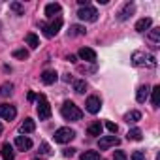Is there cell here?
I'll return each instance as SVG.
<instances>
[{"label":"cell","mask_w":160,"mask_h":160,"mask_svg":"<svg viewBox=\"0 0 160 160\" xmlns=\"http://www.w3.org/2000/svg\"><path fill=\"white\" fill-rule=\"evenodd\" d=\"M60 113H62V117L66 119V121H79V119H81L83 117V111L81 109H79L73 102H64L62 104V108H60Z\"/></svg>","instance_id":"6da1fadb"},{"label":"cell","mask_w":160,"mask_h":160,"mask_svg":"<svg viewBox=\"0 0 160 160\" xmlns=\"http://www.w3.org/2000/svg\"><path fill=\"white\" fill-rule=\"evenodd\" d=\"M132 64L134 66H145V68H154L156 66V58L149 53H143V51H136L132 55Z\"/></svg>","instance_id":"7a4b0ae2"},{"label":"cell","mask_w":160,"mask_h":160,"mask_svg":"<svg viewBox=\"0 0 160 160\" xmlns=\"http://www.w3.org/2000/svg\"><path fill=\"white\" fill-rule=\"evenodd\" d=\"M40 27H42V30H43V34H45L47 38H53V36H57L58 30L62 28V19H60V17H55V19H51V23H42Z\"/></svg>","instance_id":"3957f363"},{"label":"cell","mask_w":160,"mask_h":160,"mask_svg":"<svg viewBox=\"0 0 160 160\" xmlns=\"http://www.w3.org/2000/svg\"><path fill=\"white\" fill-rule=\"evenodd\" d=\"M73 138H75V132H73L72 128H68V126L58 128V130L55 132V141H57V143H68V141H72Z\"/></svg>","instance_id":"277c9868"},{"label":"cell","mask_w":160,"mask_h":160,"mask_svg":"<svg viewBox=\"0 0 160 160\" xmlns=\"http://www.w3.org/2000/svg\"><path fill=\"white\" fill-rule=\"evenodd\" d=\"M77 17L81 19V21H87V23H94L98 19V12L92 8V6H85L77 12Z\"/></svg>","instance_id":"5b68a950"},{"label":"cell","mask_w":160,"mask_h":160,"mask_svg":"<svg viewBox=\"0 0 160 160\" xmlns=\"http://www.w3.org/2000/svg\"><path fill=\"white\" fill-rule=\"evenodd\" d=\"M38 117H40L42 121H47V119L51 117V106H49V102L45 100L43 94L38 98Z\"/></svg>","instance_id":"8992f818"},{"label":"cell","mask_w":160,"mask_h":160,"mask_svg":"<svg viewBox=\"0 0 160 160\" xmlns=\"http://www.w3.org/2000/svg\"><path fill=\"white\" fill-rule=\"evenodd\" d=\"M119 143H121V139L117 136H104V138H100L98 147H100V151H108L109 147H117Z\"/></svg>","instance_id":"52a82bcc"},{"label":"cell","mask_w":160,"mask_h":160,"mask_svg":"<svg viewBox=\"0 0 160 160\" xmlns=\"http://www.w3.org/2000/svg\"><path fill=\"white\" fill-rule=\"evenodd\" d=\"M17 117V109L10 104H2L0 106V119H4V121H13Z\"/></svg>","instance_id":"ba28073f"},{"label":"cell","mask_w":160,"mask_h":160,"mask_svg":"<svg viewBox=\"0 0 160 160\" xmlns=\"http://www.w3.org/2000/svg\"><path fill=\"white\" fill-rule=\"evenodd\" d=\"M100 108H102V100L98 98V96H89L87 98V102H85V109L89 111V113H98L100 111Z\"/></svg>","instance_id":"9c48e42d"},{"label":"cell","mask_w":160,"mask_h":160,"mask_svg":"<svg viewBox=\"0 0 160 160\" xmlns=\"http://www.w3.org/2000/svg\"><path fill=\"white\" fill-rule=\"evenodd\" d=\"M134 12H136V6H134V2H126V4H124V8L119 12V15H117V17H119V21H126V19H128V17H130Z\"/></svg>","instance_id":"30bf717a"},{"label":"cell","mask_w":160,"mask_h":160,"mask_svg":"<svg viewBox=\"0 0 160 160\" xmlns=\"http://www.w3.org/2000/svg\"><path fill=\"white\" fill-rule=\"evenodd\" d=\"M15 147H17L19 151H30V149H32V141H30V138L17 136V139H15Z\"/></svg>","instance_id":"8fae6325"},{"label":"cell","mask_w":160,"mask_h":160,"mask_svg":"<svg viewBox=\"0 0 160 160\" xmlns=\"http://www.w3.org/2000/svg\"><path fill=\"white\" fill-rule=\"evenodd\" d=\"M77 55H79V58H81V60H87V62H94L96 60V53L92 49H89V47H81Z\"/></svg>","instance_id":"7c38bea8"},{"label":"cell","mask_w":160,"mask_h":160,"mask_svg":"<svg viewBox=\"0 0 160 160\" xmlns=\"http://www.w3.org/2000/svg\"><path fill=\"white\" fill-rule=\"evenodd\" d=\"M57 79H58V75H57L55 70H45V72L42 73V83H43V85H53Z\"/></svg>","instance_id":"4fadbf2b"},{"label":"cell","mask_w":160,"mask_h":160,"mask_svg":"<svg viewBox=\"0 0 160 160\" xmlns=\"http://www.w3.org/2000/svg\"><path fill=\"white\" fill-rule=\"evenodd\" d=\"M60 4H57V2H53V4H47L45 6V15L49 17V19H55V17H58V13H60Z\"/></svg>","instance_id":"5bb4252c"},{"label":"cell","mask_w":160,"mask_h":160,"mask_svg":"<svg viewBox=\"0 0 160 160\" xmlns=\"http://www.w3.org/2000/svg\"><path fill=\"white\" fill-rule=\"evenodd\" d=\"M34 130H36V122L32 119H25V122H21V126H19V132L21 134H30Z\"/></svg>","instance_id":"9a60e30c"},{"label":"cell","mask_w":160,"mask_h":160,"mask_svg":"<svg viewBox=\"0 0 160 160\" xmlns=\"http://www.w3.org/2000/svg\"><path fill=\"white\" fill-rule=\"evenodd\" d=\"M0 154H2L4 160H13V158H15L13 147H12L10 143H4V145H2V149H0Z\"/></svg>","instance_id":"2e32d148"},{"label":"cell","mask_w":160,"mask_h":160,"mask_svg":"<svg viewBox=\"0 0 160 160\" xmlns=\"http://www.w3.org/2000/svg\"><path fill=\"white\" fill-rule=\"evenodd\" d=\"M149 92H151V89L147 87V85H143V87H139L138 89V92H136V100L139 102V104H143L147 98H149Z\"/></svg>","instance_id":"e0dca14e"},{"label":"cell","mask_w":160,"mask_h":160,"mask_svg":"<svg viewBox=\"0 0 160 160\" xmlns=\"http://www.w3.org/2000/svg\"><path fill=\"white\" fill-rule=\"evenodd\" d=\"M151 25H152V21H151L149 17H143V19H139V21L136 23V30H138V32H145V30L151 28Z\"/></svg>","instance_id":"ac0fdd59"},{"label":"cell","mask_w":160,"mask_h":160,"mask_svg":"<svg viewBox=\"0 0 160 160\" xmlns=\"http://www.w3.org/2000/svg\"><path fill=\"white\" fill-rule=\"evenodd\" d=\"M102 130H104V126H102V122H100V121L92 122V124H91V126L87 128L89 136H102Z\"/></svg>","instance_id":"d6986e66"},{"label":"cell","mask_w":160,"mask_h":160,"mask_svg":"<svg viewBox=\"0 0 160 160\" xmlns=\"http://www.w3.org/2000/svg\"><path fill=\"white\" fill-rule=\"evenodd\" d=\"M25 40H27V43H28L32 49H36V47L40 45V38H38L36 34H32V32H28V34L25 36Z\"/></svg>","instance_id":"ffe728a7"},{"label":"cell","mask_w":160,"mask_h":160,"mask_svg":"<svg viewBox=\"0 0 160 160\" xmlns=\"http://www.w3.org/2000/svg\"><path fill=\"white\" fill-rule=\"evenodd\" d=\"M139 119H141V113H139V111H130V113L124 115V121H126L128 124H134V122H138Z\"/></svg>","instance_id":"44dd1931"},{"label":"cell","mask_w":160,"mask_h":160,"mask_svg":"<svg viewBox=\"0 0 160 160\" xmlns=\"http://www.w3.org/2000/svg\"><path fill=\"white\" fill-rule=\"evenodd\" d=\"M126 138H128V139H132V141H141V138H143V132H141L139 128H132V130L126 134Z\"/></svg>","instance_id":"7402d4cb"},{"label":"cell","mask_w":160,"mask_h":160,"mask_svg":"<svg viewBox=\"0 0 160 160\" xmlns=\"http://www.w3.org/2000/svg\"><path fill=\"white\" fill-rule=\"evenodd\" d=\"M81 160H100V152L98 151H85V152H81Z\"/></svg>","instance_id":"603a6c76"},{"label":"cell","mask_w":160,"mask_h":160,"mask_svg":"<svg viewBox=\"0 0 160 160\" xmlns=\"http://www.w3.org/2000/svg\"><path fill=\"white\" fill-rule=\"evenodd\" d=\"M13 92V85L12 83H2V85H0V96H10Z\"/></svg>","instance_id":"cb8c5ba5"},{"label":"cell","mask_w":160,"mask_h":160,"mask_svg":"<svg viewBox=\"0 0 160 160\" xmlns=\"http://www.w3.org/2000/svg\"><path fill=\"white\" fill-rule=\"evenodd\" d=\"M85 89H87V83L83 81V79H77V81L73 83V91H75L77 94H83V92H85Z\"/></svg>","instance_id":"d4e9b609"},{"label":"cell","mask_w":160,"mask_h":160,"mask_svg":"<svg viewBox=\"0 0 160 160\" xmlns=\"http://www.w3.org/2000/svg\"><path fill=\"white\" fill-rule=\"evenodd\" d=\"M151 92H152V96H151V102H152V106L156 108V106L160 104V87H154Z\"/></svg>","instance_id":"484cf974"},{"label":"cell","mask_w":160,"mask_h":160,"mask_svg":"<svg viewBox=\"0 0 160 160\" xmlns=\"http://www.w3.org/2000/svg\"><path fill=\"white\" fill-rule=\"evenodd\" d=\"M83 34H85V27H79V25L70 27V36H83Z\"/></svg>","instance_id":"4316f807"},{"label":"cell","mask_w":160,"mask_h":160,"mask_svg":"<svg viewBox=\"0 0 160 160\" xmlns=\"http://www.w3.org/2000/svg\"><path fill=\"white\" fill-rule=\"evenodd\" d=\"M10 10H12V12H15L17 15H23V13H25V8H23L19 2H12V4H10Z\"/></svg>","instance_id":"83f0119b"},{"label":"cell","mask_w":160,"mask_h":160,"mask_svg":"<svg viewBox=\"0 0 160 160\" xmlns=\"http://www.w3.org/2000/svg\"><path fill=\"white\" fill-rule=\"evenodd\" d=\"M13 57L19 58V60H25V58H28V51L27 49H15L13 51Z\"/></svg>","instance_id":"f1b7e54d"},{"label":"cell","mask_w":160,"mask_h":160,"mask_svg":"<svg viewBox=\"0 0 160 160\" xmlns=\"http://www.w3.org/2000/svg\"><path fill=\"white\" fill-rule=\"evenodd\" d=\"M149 38H151V42L158 43V42H160V28H152V30L149 32Z\"/></svg>","instance_id":"f546056e"},{"label":"cell","mask_w":160,"mask_h":160,"mask_svg":"<svg viewBox=\"0 0 160 160\" xmlns=\"http://www.w3.org/2000/svg\"><path fill=\"white\" fill-rule=\"evenodd\" d=\"M130 160H145V152H141V151H134L132 156H130Z\"/></svg>","instance_id":"4dcf8cb0"},{"label":"cell","mask_w":160,"mask_h":160,"mask_svg":"<svg viewBox=\"0 0 160 160\" xmlns=\"http://www.w3.org/2000/svg\"><path fill=\"white\" fill-rule=\"evenodd\" d=\"M40 152H42V154H51V147H49L47 143H42V145H40Z\"/></svg>","instance_id":"1f68e13d"},{"label":"cell","mask_w":160,"mask_h":160,"mask_svg":"<svg viewBox=\"0 0 160 160\" xmlns=\"http://www.w3.org/2000/svg\"><path fill=\"white\" fill-rule=\"evenodd\" d=\"M113 160H128V158H126V154H124L122 151H115V154H113Z\"/></svg>","instance_id":"d6a6232c"},{"label":"cell","mask_w":160,"mask_h":160,"mask_svg":"<svg viewBox=\"0 0 160 160\" xmlns=\"http://www.w3.org/2000/svg\"><path fill=\"white\" fill-rule=\"evenodd\" d=\"M106 128H108V130H109L111 134H117V130H119L115 122H106Z\"/></svg>","instance_id":"836d02e7"},{"label":"cell","mask_w":160,"mask_h":160,"mask_svg":"<svg viewBox=\"0 0 160 160\" xmlns=\"http://www.w3.org/2000/svg\"><path fill=\"white\" fill-rule=\"evenodd\" d=\"M75 149H64V156H73Z\"/></svg>","instance_id":"e575fe53"},{"label":"cell","mask_w":160,"mask_h":160,"mask_svg":"<svg viewBox=\"0 0 160 160\" xmlns=\"http://www.w3.org/2000/svg\"><path fill=\"white\" fill-rule=\"evenodd\" d=\"M28 100H30V102L36 100V94H34V92H28Z\"/></svg>","instance_id":"d590c367"},{"label":"cell","mask_w":160,"mask_h":160,"mask_svg":"<svg viewBox=\"0 0 160 160\" xmlns=\"http://www.w3.org/2000/svg\"><path fill=\"white\" fill-rule=\"evenodd\" d=\"M2 130H4V128H2V124H0V136H2Z\"/></svg>","instance_id":"8d00e7d4"},{"label":"cell","mask_w":160,"mask_h":160,"mask_svg":"<svg viewBox=\"0 0 160 160\" xmlns=\"http://www.w3.org/2000/svg\"><path fill=\"white\" fill-rule=\"evenodd\" d=\"M36 160H40V158H36Z\"/></svg>","instance_id":"74e56055"}]
</instances>
